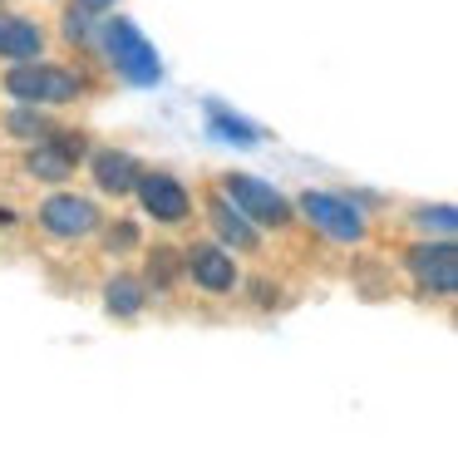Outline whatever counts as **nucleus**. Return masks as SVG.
Listing matches in <instances>:
<instances>
[{
  "label": "nucleus",
  "instance_id": "f257e3e1",
  "mask_svg": "<svg viewBox=\"0 0 458 453\" xmlns=\"http://www.w3.org/2000/svg\"><path fill=\"white\" fill-rule=\"evenodd\" d=\"M5 89L15 98H25V104H70L80 94V74L55 69V64H21V69H11Z\"/></svg>",
  "mask_w": 458,
  "mask_h": 453
},
{
  "label": "nucleus",
  "instance_id": "f03ea898",
  "mask_svg": "<svg viewBox=\"0 0 458 453\" xmlns=\"http://www.w3.org/2000/svg\"><path fill=\"white\" fill-rule=\"evenodd\" d=\"M109 55H114V64L123 69V74L133 79V84H158V74H163V64H158V55H153V45L139 35L133 25H109Z\"/></svg>",
  "mask_w": 458,
  "mask_h": 453
},
{
  "label": "nucleus",
  "instance_id": "7ed1b4c3",
  "mask_svg": "<svg viewBox=\"0 0 458 453\" xmlns=\"http://www.w3.org/2000/svg\"><path fill=\"white\" fill-rule=\"evenodd\" d=\"M301 207H306L310 222H316L320 232H330L335 242H360V236H365V217H360V207L345 202V197L306 192V197H301Z\"/></svg>",
  "mask_w": 458,
  "mask_h": 453
},
{
  "label": "nucleus",
  "instance_id": "20e7f679",
  "mask_svg": "<svg viewBox=\"0 0 458 453\" xmlns=\"http://www.w3.org/2000/svg\"><path fill=\"white\" fill-rule=\"evenodd\" d=\"M409 276L424 291H454L458 286V246L454 242H424L409 252Z\"/></svg>",
  "mask_w": 458,
  "mask_h": 453
},
{
  "label": "nucleus",
  "instance_id": "39448f33",
  "mask_svg": "<svg viewBox=\"0 0 458 453\" xmlns=\"http://www.w3.org/2000/svg\"><path fill=\"white\" fill-rule=\"evenodd\" d=\"M227 197L242 207L247 217H257V222H286V197L276 192V187L257 183V177H227Z\"/></svg>",
  "mask_w": 458,
  "mask_h": 453
},
{
  "label": "nucleus",
  "instance_id": "423d86ee",
  "mask_svg": "<svg viewBox=\"0 0 458 453\" xmlns=\"http://www.w3.org/2000/svg\"><path fill=\"white\" fill-rule=\"evenodd\" d=\"M133 187H139L143 207H148L158 222H182V217H188V192H182V183H173L168 173H148Z\"/></svg>",
  "mask_w": 458,
  "mask_h": 453
},
{
  "label": "nucleus",
  "instance_id": "0eeeda50",
  "mask_svg": "<svg viewBox=\"0 0 458 453\" xmlns=\"http://www.w3.org/2000/svg\"><path fill=\"white\" fill-rule=\"evenodd\" d=\"M80 158H84V138H74V133L45 138V143L30 153V173H35V177H50V183H60V177L74 173V163H80Z\"/></svg>",
  "mask_w": 458,
  "mask_h": 453
},
{
  "label": "nucleus",
  "instance_id": "6e6552de",
  "mask_svg": "<svg viewBox=\"0 0 458 453\" xmlns=\"http://www.w3.org/2000/svg\"><path fill=\"white\" fill-rule=\"evenodd\" d=\"M40 222L50 226L55 236H84V232H94V222H99V212H94V202H84V197H70V192H60V197H50V202H45Z\"/></svg>",
  "mask_w": 458,
  "mask_h": 453
},
{
  "label": "nucleus",
  "instance_id": "1a4fd4ad",
  "mask_svg": "<svg viewBox=\"0 0 458 453\" xmlns=\"http://www.w3.org/2000/svg\"><path fill=\"white\" fill-rule=\"evenodd\" d=\"M188 271H192V281H198L202 291H232V281H237V266H232V256L217 252V246H202V252H192Z\"/></svg>",
  "mask_w": 458,
  "mask_h": 453
},
{
  "label": "nucleus",
  "instance_id": "9d476101",
  "mask_svg": "<svg viewBox=\"0 0 458 453\" xmlns=\"http://www.w3.org/2000/svg\"><path fill=\"white\" fill-rule=\"evenodd\" d=\"M40 30L30 25V20L21 15H0V55L5 59H35L40 55Z\"/></svg>",
  "mask_w": 458,
  "mask_h": 453
},
{
  "label": "nucleus",
  "instance_id": "9b49d317",
  "mask_svg": "<svg viewBox=\"0 0 458 453\" xmlns=\"http://www.w3.org/2000/svg\"><path fill=\"white\" fill-rule=\"evenodd\" d=\"M94 177H99L104 192H129L139 183V163L129 153H99L94 158Z\"/></svg>",
  "mask_w": 458,
  "mask_h": 453
},
{
  "label": "nucleus",
  "instance_id": "f8f14e48",
  "mask_svg": "<svg viewBox=\"0 0 458 453\" xmlns=\"http://www.w3.org/2000/svg\"><path fill=\"white\" fill-rule=\"evenodd\" d=\"M212 222H217V232L227 236V242H237V246H257V232L247 226L242 207L232 212V202H227V197H217V202H212Z\"/></svg>",
  "mask_w": 458,
  "mask_h": 453
},
{
  "label": "nucleus",
  "instance_id": "ddd939ff",
  "mask_svg": "<svg viewBox=\"0 0 458 453\" xmlns=\"http://www.w3.org/2000/svg\"><path fill=\"white\" fill-rule=\"evenodd\" d=\"M143 305V295H139V286L129 281V276H119V281L109 286V311L114 315H133Z\"/></svg>",
  "mask_w": 458,
  "mask_h": 453
},
{
  "label": "nucleus",
  "instance_id": "4468645a",
  "mask_svg": "<svg viewBox=\"0 0 458 453\" xmlns=\"http://www.w3.org/2000/svg\"><path fill=\"white\" fill-rule=\"evenodd\" d=\"M148 276H153L158 286H173V276H178V256H173V252H153Z\"/></svg>",
  "mask_w": 458,
  "mask_h": 453
},
{
  "label": "nucleus",
  "instance_id": "2eb2a0df",
  "mask_svg": "<svg viewBox=\"0 0 458 453\" xmlns=\"http://www.w3.org/2000/svg\"><path fill=\"white\" fill-rule=\"evenodd\" d=\"M133 242H139V232H133L129 222H123V226H114V236H109V246H114V252H129Z\"/></svg>",
  "mask_w": 458,
  "mask_h": 453
},
{
  "label": "nucleus",
  "instance_id": "dca6fc26",
  "mask_svg": "<svg viewBox=\"0 0 458 453\" xmlns=\"http://www.w3.org/2000/svg\"><path fill=\"white\" fill-rule=\"evenodd\" d=\"M11 133H35V118L30 114H15L11 118Z\"/></svg>",
  "mask_w": 458,
  "mask_h": 453
},
{
  "label": "nucleus",
  "instance_id": "f3484780",
  "mask_svg": "<svg viewBox=\"0 0 458 453\" xmlns=\"http://www.w3.org/2000/svg\"><path fill=\"white\" fill-rule=\"evenodd\" d=\"M84 5H89V10H104V5H109V0H84Z\"/></svg>",
  "mask_w": 458,
  "mask_h": 453
}]
</instances>
